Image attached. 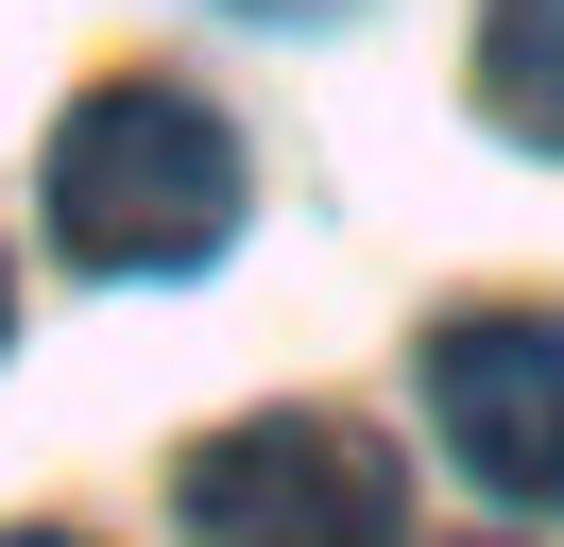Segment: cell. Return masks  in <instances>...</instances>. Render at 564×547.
I'll return each mask as SVG.
<instances>
[{
  "instance_id": "cell-1",
  "label": "cell",
  "mask_w": 564,
  "mask_h": 547,
  "mask_svg": "<svg viewBox=\"0 0 564 547\" xmlns=\"http://www.w3.org/2000/svg\"><path fill=\"white\" fill-rule=\"evenodd\" d=\"M52 239H69L86 274H188V257H223V239H240V137H223L188 86H154V68L86 86L69 137H52Z\"/></svg>"
},
{
  "instance_id": "cell-2",
  "label": "cell",
  "mask_w": 564,
  "mask_h": 547,
  "mask_svg": "<svg viewBox=\"0 0 564 547\" xmlns=\"http://www.w3.org/2000/svg\"><path fill=\"white\" fill-rule=\"evenodd\" d=\"M172 513L206 547H393V444L343 410H240L172 462Z\"/></svg>"
},
{
  "instance_id": "cell-3",
  "label": "cell",
  "mask_w": 564,
  "mask_h": 547,
  "mask_svg": "<svg viewBox=\"0 0 564 547\" xmlns=\"http://www.w3.org/2000/svg\"><path fill=\"white\" fill-rule=\"evenodd\" d=\"M427 428L479 496H564V308H462L427 325Z\"/></svg>"
},
{
  "instance_id": "cell-4",
  "label": "cell",
  "mask_w": 564,
  "mask_h": 547,
  "mask_svg": "<svg viewBox=\"0 0 564 547\" xmlns=\"http://www.w3.org/2000/svg\"><path fill=\"white\" fill-rule=\"evenodd\" d=\"M479 103L530 137V154H564V0H496L479 18Z\"/></svg>"
},
{
  "instance_id": "cell-5",
  "label": "cell",
  "mask_w": 564,
  "mask_h": 547,
  "mask_svg": "<svg viewBox=\"0 0 564 547\" xmlns=\"http://www.w3.org/2000/svg\"><path fill=\"white\" fill-rule=\"evenodd\" d=\"M0 547H69V530H0Z\"/></svg>"
}]
</instances>
